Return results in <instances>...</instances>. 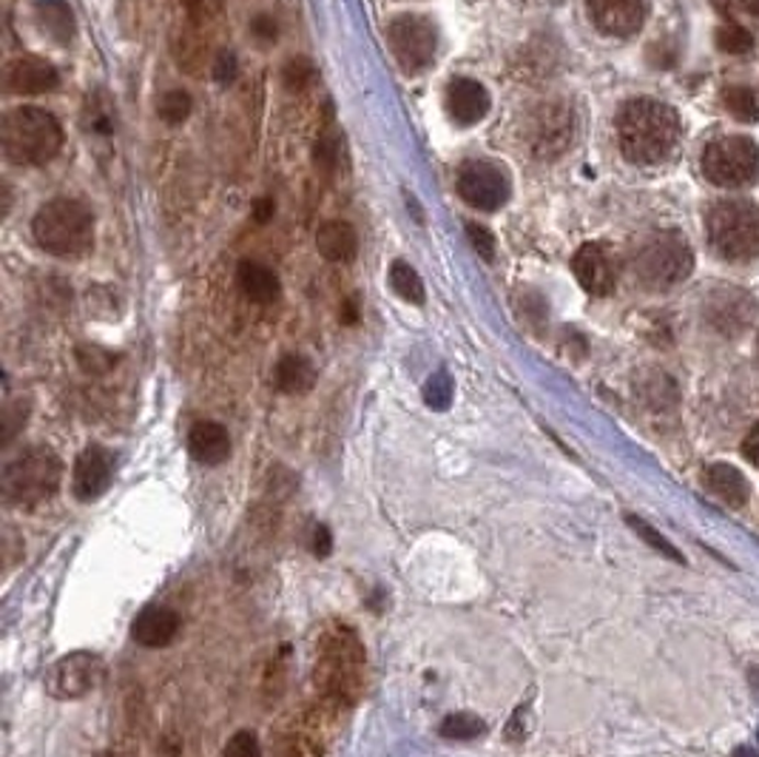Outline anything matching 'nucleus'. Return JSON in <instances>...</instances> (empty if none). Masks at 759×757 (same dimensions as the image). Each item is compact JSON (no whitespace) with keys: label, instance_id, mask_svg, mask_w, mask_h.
Instances as JSON below:
<instances>
[{"label":"nucleus","instance_id":"2","mask_svg":"<svg viewBox=\"0 0 759 757\" xmlns=\"http://www.w3.org/2000/svg\"><path fill=\"white\" fill-rule=\"evenodd\" d=\"M316 687L333 703H353L364 687V649L348 626L321 635L316 658Z\"/></svg>","mask_w":759,"mask_h":757},{"label":"nucleus","instance_id":"28","mask_svg":"<svg viewBox=\"0 0 759 757\" xmlns=\"http://www.w3.org/2000/svg\"><path fill=\"white\" fill-rule=\"evenodd\" d=\"M484 732H487V723L482 718L469 715V712H455L441 723V735L453 737V741H473V737H482Z\"/></svg>","mask_w":759,"mask_h":757},{"label":"nucleus","instance_id":"29","mask_svg":"<svg viewBox=\"0 0 759 757\" xmlns=\"http://www.w3.org/2000/svg\"><path fill=\"white\" fill-rule=\"evenodd\" d=\"M717 46L725 55H746L754 46V37L746 26L739 23H725L717 29Z\"/></svg>","mask_w":759,"mask_h":757},{"label":"nucleus","instance_id":"9","mask_svg":"<svg viewBox=\"0 0 759 757\" xmlns=\"http://www.w3.org/2000/svg\"><path fill=\"white\" fill-rule=\"evenodd\" d=\"M526 146L541 160H555L571 146L575 137V112L566 100H544L526 117L523 126Z\"/></svg>","mask_w":759,"mask_h":757},{"label":"nucleus","instance_id":"20","mask_svg":"<svg viewBox=\"0 0 759 757\" xmlns=\"http://www.w3.org/2000/svg\"><path fill=\"white\" fill-rule=\"evenodd\" d=\"M189 450L200 464L216 467L230 456V436L219 421H196L189 430Z\"/></svg>","mask_w":759,"mask_h":757},{"label":"nucleus","instance_id":"27","mask_svg":"<svg viewBox=\"0 0 759 757\" xmlns=\"http://www.w3.org/2000/svg\"><path fill=\"white\" fill-rule=\"evenodd\" d=\"M723 103L739 123H757L759 120L757 98H754V92L746 89V86H732V89H725Z\"/></svg>","mask_w":759,"mask_h":757},{"label":"nucleus","instance_id":"34","mask_svg":"<svg viewBox=\"0 0 759 757\" xmlns=\"http://www.w3.org/2000/svg\"><path fill=\"white\" fill-rule=\"evenodd\" d=\"M321 749L302 732H291L279 741V757H319Z\"/></svg>","mask_w":759,"mask_h":757},{"label":"nucleus","instance_id":"19","mask_svg":"<svg viewBox=\"0 0 759 757\" xmlns=\"http://www.w3.org/2000/svg\"><path fill=\"white\" fill-rule=\"evenodd\" d=\"M177 632H180V615L168 607H146L132 624L134 641L148 649L168 646L177 639Z\"/></svg>","mask_w":759,"mask_h":757},{"label":"nucleus","instance_id":"44","mask_svg":"<svg viewBox=\"0 0 759 757\" xmlns=\"http://www.w3.org/2000/svg\"><path fill=\"white\" fill-rule=\"evenodd\" d=\"M271 211H273V203H268V200H262V203H259V211H257V219H259V223H265V219L271 217Z\"/></svg>","mask_w":759,"mask_h":757},{"label":"nucleus","instance_id":"5","mask_svg":"<svg viewBox=\"0 0 759 757\" xmlns=\"http://www.w3.org/2000/svg\"><path fill=\"white\" fill-rule=\"evenodd\" d=\"M60 478H64V464H60L55 450L37 444V448L23 450L21 456H14L3 467L0 490H3L7 505L35 507L55 496Z\"/></svg>","mask_w":759,"mask_h":757},{"label":"nucleus","instance_id":"30","mask_svg":"<svg viewBox=\"0 0 759 757\" xmlns=\"http://www.w3.org/2000/svg\"><path fill=\"white\" fill-rule=\"evenodd\" d=\"M86 126L94 134H112L114 132V105L105 100V94H98L86 109Z\"/></svg>","mask_w":759,"mask_h":757},{"label":"nucleus","instance_id":"25","mask_svg":"<svg viewBox=\"0 0 759 757\" xmlns=\"http://www.w3.org/2000/svg\"><path fill=\"white\" fill-rule=\"evenodd\" d=\"M35 14L46 35L55 37L57 43H69L71 32H75V18H71V9L64 0H37Z\"/></svg>","mask_w":759,"mask_h":757},{"label":"nucleus","instance_id":"8","mask_svg":"<svg viewBox=\"0 0 759 757\" xmlns=\"http://www.w3.org/2000/svg\"><path fill=\"white\" fill-rule=\"evenodd\" d=\"M703 174L714 185L739 189L759 177V146L751 137H720L703 151Z\"/></svg>","mask_w":759,"mask_h":757},{"label":"nucleus","instance_id":"37","mask_svg":"<svg viewBox=\"0 0 759 757\" xmlns=\"http://www.w3.org/2000/svg\"><path fill=\"white\" fill-rule=\"evenodd\" d=\"M29 407L23 402H12V405L3 407V448L14 442V436L21 433L23 425H26Z\"/></svg>","mask_w":759,"mask_h":757},{"label":"nucleus","instance_id":"39","mask_svg":"<svg viewBox=\"0 0 759 757\" xmlns=\"http://www.w3.org/2000/svg\"><path fill=\"white\" fill-rule=\"evenodd\" d=\"M467 237L469 242H473L475 251L482 253L484 260L487 262L495 260V237L489 234V228H484V225L478 223H467Z\"/></svg>","mask_w":759,"mask_h":757},{"label":"nucleus","instance_id":"26","mask_svg":"<svg viewBox=\"0 0 759 757\" xmlns=\"http://www.w3.org/2000/svg\"><path fill=\"white\" fill-rule=\"evenodd\" d=\"M390 287L396 291L398 296L405 302H412V305H421L424 302V282L418 276L416 268L405 260H396L390 265Z\"/></svg>","mask_w":759,"mask_h":757},{"label":"nucleus","instance_id":"31","mask_svg":"<svg viewBox=\"0 0 759 757\" xmlns=\"http://www.w3.org/2000/svg\"><path fill=\"white\" fill-rule=\"evenodd\" d=\"M157 112H160V117L166 120V123L177 126V123H182V120L191 114V98L182 92V89L166 92L160 98V103H157Z\"/></svg>","mask_w":759,"mask_h":757},{"label":"nucleus","instance_id":"7","mask_svg":"<svg viewBox=\"0 0 759 757\" xmlns=\"http://www.w3.org/2000/svg\"><path fill=\"white\" fill-rule=\"evenodd\" d=\"M694 268L691 248L680 234L657 231L648 234L641 246L634 248L632 271L648 287H671L683 282Z\"/></svg>","mask_w":759,"mask_h":757},{"label":"nucleus","instance_id":"46","mask_svg":"<svg viewBox=\"0 0 759 757\" xmlns=\"http://www.w3.org/2000/svg\"><path fill=\"white\" fill-rule=\"evenodd\" d=\"M734 757H759V755L754 749H748V746H739V749L734 752Z\"/></svg>","mask_w":759,"mask_h":757},{"label":"nucleus","instance_id":"47","mask_svg":"<svg viewBox=\"0 0 759 757\" xmlns=\"http://www.w3.org/2000/svg\"><path fill=\"white\" fill-rule=\"evenodd\" d=\"M748 12L757 14V18H759V0H748Z\"/></svg>","mask_w":759,"mask_h":757},{"label":"nucleus","instance_id":"15","mask_svg":"<svg viewBox=\"0 0 759 757\" xmlns=\"http://www.w3.org/2000/svg\"><path fill=\"white\" fill-rule=\"evenodd\" d=\"M60 75L49 60L37 55H21L9 60L3 71V86L9 94H43L57 89Z\"/></svg>","mask_w":759,"mask_h":757},{"label":"nucleus","instance_id":"4","mask_svg":"<svg viewBox=\"0 0 759 757\" xmlns=\"http://www.w3.org/2000/svg\"><path fill=\"white\" fill-rule=\"evenodd\" d=\"M37 246L60 260H80L94 246V214L77 200H52L32 219Z\"/></svg>","mask_w":759,"mask_h":757},{"label":"nucleus","instance_id":"36","mask_svg":"<svg viewBox=\"0 0 759 757\" xmlns=\"http://www.w3.org/2000/svg\"><path fill=\"white\" fill-rule=\"evenodd\" d=\"M424 399H427V405L435 407V410H444V407L450 405V399H453V385H450L446 373H435V376L427 382Z\"/></svg>","mask_w":759,"mask_h":757},{"label":"nucleus","instance_id":"48","mask_svg":"<svg viewBox=\"0 0 759 757\" xmlns=\"http://www.w3.org/2000/svg\"><path fill=\"white\" fill-rule=\"evenodd\" d=\"M757 359H759V334H757Z\"/></svg>","mask_w":759,"mask_h":757},{"label":"nucleus","instance_id":"21","mask_svg":"<svg viewBox=\"0 0 759 757\" xmlns=\"http://www.w3.org/2000/svg\"><path fill=\"white\" fill-rule=\"evenodd\" d=\"M316 248H319V253L328 262L344 265L359 251V237H355L353 225L344 223V219H328L316 231Z\"/></svg>","mask_w":759,"mask_h":757},{"label":"nucleus","instance_id":"3","mask_svg":"<svg viewBox=\"0 0 759 757\" xmlns=\"http://www.w3.org/2000/svg\"><path fill=\"white\" fill-rule=\"evenodd\" d=\"M3 155L14 166H43L55 160L64 148V126L55 114L43 112L37 105H21L3 117L0 128Z\"/></svg>","mask_w":759,"mask_h":757},{"label":"nucleus","instance_id":"18","mask_svg":"<svg viewBox=\"0 0 759 757\" xmlns=\"http://www.w3.org/2000/svg\"><path fill=\"white\" fill-rule=\"evenodd\" d=\"M444 105L450 117L458 126H475L482 123L489 112V92L478 80L473 78H455L450 80L444 94Z\"/></svg>","mask_w":759,"mask_h":757},{"label":"nucleus","instance_id":"40","mask_svg":"<svg viewBox=\"0 0 759 757\" xmlns=\"http://www.w3.org/2000/svg\"><path fill=\"white\" fill-rule=\"evenodd\" d=\"M234 75H237V57L230 55V52H223L219 60H216V80L228 83V80H234Z\"/></svg>","mask_w":759,"mask_h":757},{"label":"nucleus","instance_id":"1","mask_svg":"<svg viewBox=\"0 0 759 757\" xmlns=\"http://www.w3.org/2000/svg\"><path fill=\"white\" fill-rule=\"evenodd\" d=\"M680 117L671 105L652 98H634L618 112V143L628 162L655 166L675 151Z\"/></svg>","mask_w":759,"mask_h":757},{"label":"nucleus","instance_id":"45","mask_svg":"<svg viewBox=\"0 0 759 757\" xmlns=\"http://www.w3.org/2000/svg\"><path fill=\"white\" fill-rule=\"evenodd\" d=\"M714 7H717L723 14H728L734 7V0H714Z\"/></svg>","mask_w":759,"mask_h":757},{"label":"nucleus","instance_id":"14","mask_svg":"<svg viewBox=\"0 0 759 757\" xmlns=\"http://www.w3.org/2000/svg\"><path fill=\"white\" fill-rule=\"evenodd\" d=\"M589 18L609 37H632L646 23L648 0H586Z\"/></svg>","mask_w":759,"mask_h":757},{"label":"nucleus","instance_id":"23","mask_svg":"<svg viewBox=\"0 0 759 757\" xmlns=\"http://www.w3.org/2000/svg\"><path fill=\"white\" fill-rule=\"evenodd\" d=\"M237 280L239 287H242V294L251 302H259V305H271V302H276L279 294H282L279 276L273 274L271 268L262 265V262H239Z\"/></svg>","mask_w":759,"mask_h":757},{"label":"nucleus","instance_id":"11","mask_svg":"<svg viewBox=\"0 0 759 757\" xmlns=\"http://www.w3.org/2000/svg\"><path fill=\"white\" fill-rule=\"evenodd\" d=\"M387 41L396 55V60L405 66L407 71L424 69L435 57V46H439V35L427 18L421 14H401L387 29Z\"/></svg>","mask_w":759,"mask_h":757},{"label":"nucleus","instance_id":"41","mask_svg":"<svg viewBox=\"0 0 759 757\" xmlns=\"http://www.w3.org/2000/svg\"><path fill=\"white\" fill-rule=\"evenodd\" d=\"M743 456H746L751 464H759V421L751 430H748L746 442H743Z\"/></svg>","mask_w":759,"mask_h":757},{"label":"nucleus","instance_id":"16","mask_svg":"<svg viewBox=\"0 0 759 757\" xmlns=\"http://www.w3.org/2000/svg\"><path fill=\"white\" fill-rule=\"evenodd\" d=\"M114 459L109 450L103 448H86L75 462V473H71V490L80 501H94L103 496L112 484Z\"/></svg>","mask_w":759,"mask_h":757},{"label":"nucleus","instance_id":"24","mask_svg":"<svg viewBox=\"0 0 759 757\" xmlns=\"http://www.w3.org/2000/svg\"><path fill=\"white\" fill-rule=\"evenodd\" d=\"M316 371L305 357L287 353L276 365V387L282 393H307L314 387Z\"/></svg>","mask_w":759,"mask_h":757},{"label":"nucleus","instance_id":"10","mask_svg":"<svg viewBox=\"0 0 759 757\" xmlns=\"http://www.w3.org/2000/svg\"><path fill=\"white\" fill-rule=\"evenodd\" d=\"M105 666L94 653H71L55 660L46 675V692L57 701H80L103 683Z\"/></svg>","mask_w":759,"mask_h":757},{"label":"nucleus","instance_id":"6","mask_svg":"<svg viewBox=\"0 0 759 757\" xmlns=\"http://www.w3.org/2000/svg\"><path fill=\"white\" fill-rule=\"evenodd\" d=\"M711 248L728 262H751L759 257V208L748 200H720L709 211Z\"/></svg>","mask_w":759,"mask_h":757},{"label":"nucleus","instance_id":"35","mask_svg":"<svg viewBox=\"0 0 759 757\" xmlns=\"http://www.w3.org/2000/svg\"><path fill=\"white\" fill-rule=\"evenodd\" d=\"M223 757H262V746H259V737L253 732H237L225 744Z\"/></svg>","mask_w":759,"mask_h":757},{"label":"nucleus","instance_id":"42","mask_svg":"<svg viewBox=\"0 0 759 757\" xmlns=\"http://www.w3.org/2000/svg\"><path fill=\"white\" fill-rule=\"evenodd\" d=\"M330 550H333V539H330V530H328V527H316L314 553L325 558V555H330Z\"/></svg>","mask_w":759,"mask_h":757},{"label":"nucleus","instance_id":"13","mask_svg":"<svg viewBox=\"0 0 759 757\" xmlns=\"http://www.w3.org/2000/svg\"><path fill=\"white\" fill-rule=\"evenodd\" d=\"M757 316V302L739 287H720L705 300V323L723 337H739Z\"/></svg>","mask_w":759,"mask_h":757},{"label":"nucleus","instance_id":"43","mask_svg":"<svg viewBox=\"0 0 759 757\" xmlns=\"http://www.w3.org/2000/svg\"><path fill=\"white\" fill-rule=\"evenodd\" d=\"M253 32L265 37V41H271V37L276 35V26H273V21H268V18H259V21L253 23Z\"/></svg>","mask_w":759,"mask_h":757},{"label":"nucleus","instance_id":"17","mask_svg":"<svg viewBox=\"0 0 759 757\" xmlns=\"http://www.w3.org/2000/svg\"><path fill=\"white\" fill-rule=\"evenodd\" d=\"M571 271L584 285V291H589L592 296H609L618 285L612 257L598 242H586L578 248V253L571 257Z\"/></svg>","mask_w":759,"mask_h":757},{"label":"nucleus","instance_id":"33","mask_svg":"<svg viewBox=\"0 0 759 757\" xmlns=\"http://www.w3.org/2000/svg\"><path fill=\"white\" fill-rule=\"evenodd\" d=\"M314 162L321 174H330L339 162V137L336 132H321L314 148Z\"/></svg>","mask_w":759,"mask_h":757},{"label":"nucleus","instance_id":"22","mask_svg":"<svg viewBox=\"0 0 759 757\" xmlns=\"http://www.w3.org/2000/svg\"><path fill=\"white\" fill-rule=\"evenodd\" d=\"M705 487H709L720 501H725L728 507H746L748 498H751V487H748V478L732 467V464L717 462L705 467L703 473Z\"/></svg>","mask_w":759,"mask_h":757},{"label":"nucleus","instance_id":"32","mask_svg":"<svg viewBox=\"0 0 759 757\" xmlns=\"http://www.w3.org/2000/svg\"><path fill=\"white\" fill-rule=\"evenodd\" d=\"M626 521H628V524L634 527V533L641 535V539L646 541V544H652V547H655L657 553H660V555H669L671 562H680V564H683V555L677 553V547H675V544H671V541L666 539V535H660V533H657L655 527H652V524H646V521H643V519H634V516H628Z\"/></svg>","mask_w":759,"mask_h":757},{"label":"nucleus","instance_id":"38","mask_svg":"<svg viewBox=\"0 0 759 757\" xmlns=\"http://www.w3.org/2000/svg\"><path fill=\"white\" fill-rule=\"evenodd\" d=\"M314 80V66L307 64V60H291V64L285 66V86L291 89V92H302L307 83Z\"/></svg>","mask_w":759,"mask_h":757},{"label":"nucleus","instance_id":"12","mask_svg":"<svg viewBox=\"0 0 759 757\" xmlns=\"http://www.w3.org/2000/svg\"><path fill=\"white\" fill-rule=\"evenodd\" d=\"M458 194L473 208L498 211L509 200V177L492 162H467L458 171Z\"/></svg>","mask_w":759,"mask_h":757}]
</instances>
